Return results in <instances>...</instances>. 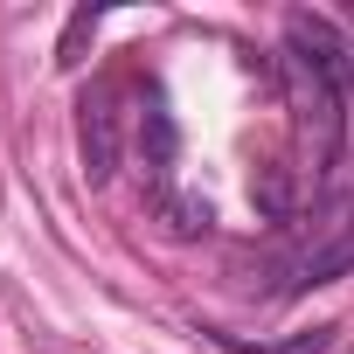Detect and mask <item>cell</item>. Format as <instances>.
<instances>
[{"instance_id":"cell-1","label":"cell","mask_w":354,"mask_h":354,"mask_svg":"<svg viewBox=\"0 0 354 354\" xmlns=\"http://www.w3.org/2000/svg\"><path fill=\"white\" fill-rule=\"evenodd\" d=\"M278 84H285V111L299 132V160L313 181H326L354 125V42L326 15H285Z\"/></svg>"},{"instance_id":"cell-2","label":"cell","mask_w":354,"mask_h":354,"mask_svg":"<svg viewBox=\"0 0 354 354\" xmlns=\"http://www.w3.org/2000/svg\"><path fill=\"white\" fill-rule=\"evenodd\" d=\"M347 271H354V202H340L326 223H313V236L285 257L278 299H299V292H313V285H333V278H347Z\"/></svg>"},{"instance_id":"cell-3","label":"cell","mask_w":354,"mask_h":354,"mask_svg":"<svg viewBox=\"0 0 354 354\" xmlns=\"http://www.w3.org/2000/svg\"><path fill=\"white\" fill-rule=\"evenodd\" d=\"M118 146H125V111H118V84H91L77 97V153H84V181L104 188L118 174Z\"/></svg>"},{"instance_id":"cell-4","label":"cell","mask_w":354,"mask_h":354,"mask_svg":"<svg viewBox=\"0 0 354 354\" xmlns=\"http://www.w3.org/2000/svg\"><path fill=\"white\" fill-rule=\"evenodd\" d=\"M132 153H139V174H146V202L174 188V160H181V125H174L160 84H146L139 111H132Z\"/></svg>"},{"instance_id":"cell-5","label":"cell","mask_w":354,"mask_h":354,"mask_svg":"<svg viewBox=\"0 0 354 354\" xmlns=\"http://www.w3.org/2000/svg\"><path fill=\"white\" fill-rule=\"evenodd\" d=\"M340 326H313V333H292V340H236V333H216V347L230 354H333Z\"/></svg>"},{"instance_id":"cell-6","label":"cell","mask_w":354,"mask_h":354,"mask_svg":"<svg viewBox=\"0 0 354 354\" xmlns=\"http://www.w3.org/2000/svg\"><path fill=\"white\" fill-rule=\"evenodd\" d=\"M153 216L167 223V236H202V230H209V202H202V195H181V188L153 195Z\"/></svg>"},{"instance_id":"cell-7","label":"cell","mask_w":354,"mask_h":354,"mask_svg":"<svg viewBox=\"0 0 354 354\" xmlns=\"http://www.w3.org/2000/svg\"><path fill=\"white\" fill-rule=\"evenodd\" d=\"M91 35H97V8H77V15H70V28H63V49H56V63H63V70H77Z\"/></svg>"},{"instance_id":"cell-8","label":"cell","mask_w":354,"mask_h":354,"mask_svg":"<svg viewBox=\"0 0 354 354\" xmlns=\"http://www.w3.org/2000/svg\"><path fill=\"white\" fill-rule=\"evenodd\" d=\"M250 195H257V209H264V216H292V181H285V167H264Z\"/></svg>"}]
</instances>
